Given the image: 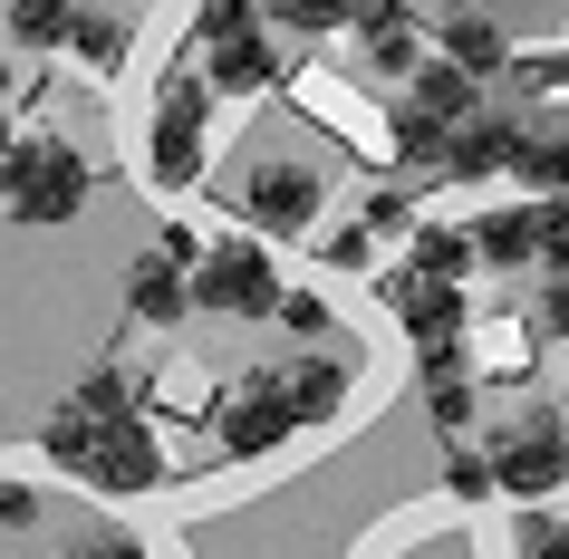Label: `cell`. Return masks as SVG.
Returning <instances> with one entry per match:
<instances>
[{"instance_id":"17","label":"cell","mask_w":569,"mask_h":559,"mask_svg":"<svg viewBox=\"0 0 569 559\" xmlns=\"http://www.w3.org/2000/svg\"><path fill=\"white\" fill-rule=\"evenodd\" d=\"M416 107H425V117H445V126H463V117H482V88L453 59H425L416 68Z\"/></svg>"},{"instance_id":"21","label":"cell","mask_w":569,"mask_h":559,"mask_svg":"<svg viewBox=\"0 0 569 559\" xmlns=\"http://www.w3.org/2000/svg\"><path fill=\"white\" fill-rule=\"evenodd\" d=\"M358 232H367V241H387V232L416 241V203H406V193L387 183V193H367V203H358Z\"/></svg>"},{"instance_id":"29","label":"cell","mask_w":569,"mask_h":559,"mask_svg":"<svg viewBox=\"0 0 569 559\" xmlns=\"http://www.w3.org/2000/svg\"><path fill=\"white\" fill-rule=\"evenodd\" d=\"M0 521H39V492H30V482H0Z\"/></svg>"},{"instance_id":"14","label":"cell","mask_w":569,"mask_h":559,"mask_svg":"<svg viewBox=\"0 0 569 559\" xmlns=\"http://www.w3.org/2000/svg\"><path fill=\"white\" fill-rule=\"evenodd\" d=\"M406 270H416V280H445V290H463V280H473V232H463V222H416V241H406Z\"/></svg>"},{"instance_id":"12","label":"cell","mask_w":569,"mask_h":559,"mask_svg":"<svg viewBox=\"0 0 569 559\" xmlns=\"http://www.w3.org/2000/svg\"><path fill=\"white\" fill-rule=\"evenodd\" d=\"M183 309H193V280H183L174 261H126V319H146V328H174Z\"/></svg>"},{"instance_id":"22","label":"cell","mask_w":569,"mask_h":559,"mask_svg":"<svg viewBox=\"0 0 569 559\" xmlns=\"http://www.w3.org/2000/svg\"><path fill=\"white\" fill-rule=\"evenodd\" d=\"M445 492H453V501H492V453L453 443V453H445Z\"/></svg>"},{"instance_id":"3","label":"cell","mask_w":569,"mask_h":559,"mask_svg":"<svg viewBox=\"0 0 569 559\" xmlns=\"http://www.w3.org/2000/svg\"><path fill=\"white\" fill-rule=\"evenodd\" d=\"M482 453H492V492H511L521 511L550 501V492H569V425H560V406H531L521 425H502V435L482 443Z\"/></svg>"},{"instance_id":"26","label":"cell","mask_w":569,"mask_h":559,"mask_svg":"<svg viewBox=\"0 0 569 559\" xmlns=\"http://www.w3.org/2000/svg\"><path fill=\"white\" fill-rule=\"evenodd\" d=\"M68 559H146V540H136V530H88Z\"/></svg>"},{"instance_id":"2","label":"cell","mask_w":569,"mask_h":559,"mask_svg":"<svg viewBox=\"0 0 569 559\" xmlns=\"http://www.w3.org/2000/svg\"><path fill=\"white\" fill-rule=\"evenodd\" d=\"M78 203H88V164H78V146H59V136H20V146L0 154V212H10V222H68Z\"/></svg>"},{"instance_id":"13","label":"cell","mask_w":569,"mask_h":559,"mask_svg":"<svg viewBox=\"0 0 569 559\" xmlns=\"http://www.w3.org/2000/svg\"><path fill=\"white\" fill-rule=\"evenodd\" d=\"M463 232H473V261H492V270L540 261V203H502V212H482V222H463Z\"/></svg>"},{"instance_id":"24","label":"cell","mask_w":569,"mask_h":559,"mask_svg":"<svg viewBox=\"0 0 569 559\" xmlns=\"http://www.w3.org/2000/svg\"><path fill=\"white\" fill-rule=\"evenodd\" d=\"M531 97H569V49H540V59H511Z\"/></svg>"},{"instance_id":"20","label":"cell","mask_w":569,"mask_h":559,"mask_svg":"<svg viewBox=\"0 0 569 559\" xmlns=\"http://www.w3.org/2000/svg\"><path fill=\"white\" fill-rule=\"evenodd\" d=\"M68 39H78V49H88L97 68H117V59H126V20H97V10H68Z\"/></svg>"},{"instance_id":"4","label":"cell","mask_w":569,"mask_h":559,"mask_svg":"<svg viewBox=\"0 0 569 559\" xmlns=\"http://www.w3.org/2000/svg\"><path fill=\"white\" fill-rule=\"evenodd\" d=\"M193 30H203V88H222V97H270L280 88V49H270L261 39V10H241V0H222V10H203V20H193Z\"/></svg>"},{"instance_id":"11","label":"cell","mask_w":569,"mask_h":559,"mask_svg":"<svg viewBox=\"0 0 569 559\" xmlns=\"http://www.w3.org/2000/svg\"><path fill=\"white\" fill-rule=\"evenodd\" d=\"M280 386V406H290V425H329L338 406H348V357H309V367H290V377H270Z\"/></svg>"},{"instance_id":"9","label":"cell","mask_w":569,"mask_h":559,"mask_svg":"<svg viewBox=\"0 0 569 559\" xmlns=\"http://www.w3.org/2000/svg\"><path fill=\"white\" fill-rule=\"evenodd\" d=\"M290 435H300V425H290V406H280V386H270V377H251L232 406H212V453H232V463L280 453Z\"/></svg>"},{"instance_id":"7","label":"cell","mask_w":569,"mask_h":559,"mask_svg":"<svg viewBox=\"0 0 569 559\" xmlns=\"http://www.w3.org/2000/svg\"><path fill=\"white\" fill-rule=\"evenodd\" d=\"M377 299H387V309H396V328L416 338V357L463 348V290H445V280H416V270L396 261V270H377Z\"/></svg>"},{"instance_id":"23","label":"cell","mask_w":569,"mask_h":559,"mask_svg":"<svg viewBox=\"0 0 569 559\" xmlns=\"http://www.w3.org/2000/svg\"><path fill=\"white\" fill-rule=\"evenodd\" d=\"M511 559H569V521H550V511H521V530H511Z\"/></svg>"},{"instance_id":"8","label":"cell","mask_w":569,"mask_h":559,"mask_svg":"<svg viewBox=\"0 0 569 559\" xmlns=\"http://www.w3.org/2000/svg\"><path fill=\"white\" fill-rule=\"evenodd\" d=\"M319 203H329V183L309 174V164H261V174L241 183V212L261 222V232H280V241H300V232H319Z\"/></svg>"},{"instance_id":"25","label":"cell","mask_w":569,"mask_h":559,"mask_svg":"<svg viewBox=\"0 0 569 559\" xmlns=\"http://www.w3.org/2000/svg\"><path fill=\"white\" fill-rule=\"evenodd\" d=\"M280 328H290V338H329V299L290 290V299H280Z\"/></svg>"},{"instance_id":"19","label":"cell","mask_w":569,"mask_h":559,"mask_svg":"<svg viewBox=\"0 0 569 559\" xmlns=\"http://www.w3.org/2000/svg\"><path fill=\"white\" fill-rule=\"evenodd\" d=\"M0 30L30 39V49H59V39H68V10H49V0H20V10H0Z\"/></svg>"},{"instance_id":"5","label":"cell","mask_w":569,"mask_h":559,"mask_svg":"<svg viewBox=\"0 0 569 559\" xmlns=\"http://www.w3.org/2000/svg\"><path fill=\"white\" fill-rule=\"evenodd\" d=\"M193 299H203L212 319H280V299H290V280L270 270L261 241H212L203 270H193Z\"/></svg>"},{"instance_id":"6","label":"cell","mask_w":569,"mask_h":559,"mask_svg":"<svg viewBox=\"0 0 569 559\" xmlns=\"http://www.w3.org/2000/svg\"><path fill=\"white\" fill-rule=\"evenodd\" d=\"M203 126H212V88L203 78H174V88L154 97V117H146V174L154 183H193L203 174Z\"/></svg>"},{"instance_id":"10","label":"cell","mask_w":569,"mask_h":559,"mask_svg":"<svg viewBox=\"0 0 569 559\" xmlns=\"http://www.w3.org/2000/svg\"><path fill=\"white\" fill-rule=\"evenodd\" d=\"M531 146V126L521 117H502V107H482V117H463L453 126V154H445V174L453 183H473V174H511V154Z\"/></svg>"},{"instance_id":"15","label":"cell","mask_w":569,"mask_h":559,"mask_svg":"<svg viewBox=\"0 0 569 559\" xmlns=\"http://www.w3.org/2000/svg\"><path fill=\"white\" fill-rule=\"evenodd\" d=\"M435 59H453L482 88L492 68H511V30H502V20H482V10H463V20H445V49H435Z\"/></svg>"},{"instance_id":"27","label":"cell","mask_w":569,"mask_h":559,"mask_svg":"<svg viewBox=\"0 0 569 559\" xmlns=\"http://www.w3.org/2000/svg\"><path fill=\"white\" fill-rule=\"evenodd\" d=\"M319 251H329L338 270H367V261H377V241H367L358 222H348V232H329V241H319Z\"/></svg>"},{"instance_id":"28","label":"cell","mask_w":569,"mask_h":559,"mask_svg":"<svg viewBox=\"0 0 569 559\" xmlns=\"http://www.w3.org/2000/svg\"><path fill=\"white\" fill-rule=\"evenodd\" d=\"M540 338H569V280H550V290H540Z\"/></svg>"},{"instance_id":"18","label":"cell","mask_w":569,"mask_h":559,"mask_svg":"<svg viewBox=\"0 0 569 559\" xmlns=\"http://www.w3.org/2000/svg\"><path fill=\"white\" fill-rule=\"evenodd\" d=\"M425 415H435V435H445V443H463V425H473V386L435 377V386H425Z\"/></svg>"},{"instance_id":"16","label":"cell","mask_w":569,"mask_h":559,"mask_svg":"<svg viewBox=\"0 0 569 559\" xmlns=\"http://www.w3.org/2000/svg\"><path fill=\"white\" fill-rule=\"evenodd\" d=\"M387 136H396V164H416V174H445L453 126H445V117H425L416 97H396V107H387Z\"/></svg>"},{"instance_id":"30","label":"cell","mask_w":569,"mask_h":559,"mask_svg":"<svg viewBox=\"0 0 569 559\" xmlns=\"http://www.w3.org/2000/svg\"><path fill=\"white\" fill-rule=\"evenodd\" d=\"M10 146H20V136H10V117H0V154H10Z\"/></svg>"},{"instance_id":"31","label":"cell","mask_w":569,"mask_h":559,"mask_svg":"<svg viewBox=\"0 0 569 559\" xmlns=\"http://www.w3.org/2000/svg\"><path fill=\"white\" fill-rule=\"evenodd\" d=\"M560 425H569V396H560Z\"/></svg>"},{"instance_id":"1","label":"cell","mask_w":569,"mask_h":559,"mask_svg":"<svg viewBox=\"0 0 569 559\" xmlns=\"http://www.w3.org/2000/svg\"><path fill=\"white\" fill-rule=\"evenodd\" d=\"M49 463L59 472H78V482H88V492H107V501H126V492H146L154 472V435H146V415H136V425H88V415H49Z\"/></svg>"}]
</instances>
